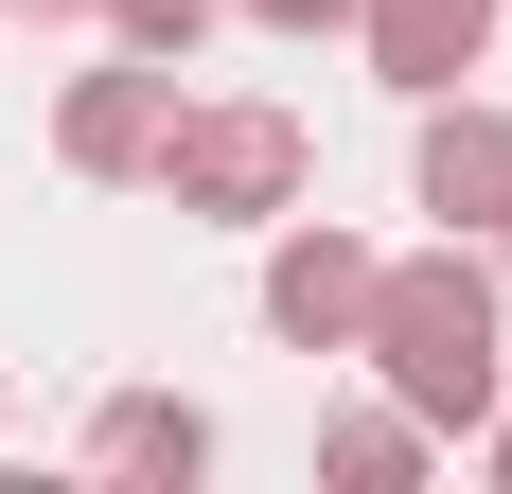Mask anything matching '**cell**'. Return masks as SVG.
<instances>
[{
	"label": "cell",
	"mask_w": 512,
	"mask_h": 494,
	"mask_svg": "<svg viewBox=\"0 0 512 494\" xmlns=\"http://www.w3.org/2000/svg\"><path fill=\"white\" fill-rule=\"evenodd\" d=\"M495 318H512V283H495V247L477 230H442V247H389L371 265V336H354V371L389 406H424L442 442H477L512 406V353H495Z\"/></svg>",
	"instance_id": "6da1fadb"
},
{
	"label": "cell",
	"mask_w": 512,
	"mask_h": 494,
	"mask_svg": "<svg viewBox=\"0 0 512 494\" xmlns=\"http://www.w3.org/2000/svg\"><path fill=\"white\" fill-rule=\"evenodd\" d=\"M159 212H195V230H283V212L318 195V142H301V106H195L177 89V124H159V177H142Z\"/></svg>",
	"instance_id": "7a4b0ae2"
},
{
	"label": "cell",
	"mask_w": 512,
	"mask_h": 494,
	"mask_svg": "<svg viewBox=\"0 0 512 494\" xmlns=\"http://www.w3.org/2000/svg\"><path fill=\"white\" fill-rule=\"evenodd\" d=\"M371 265H389L371 230L283 212V230H265V336H283V353H354V336H371Z\"/></svg>",
	"instance_id": "3957f363"
},
{
	"label": "cell",
	"mask_w": 512,
	"mask_h": 494,
	"mask_svg": "<svg viewBox=\"0 0 512 494\" xmlns=\"http://www.w3.org/2000/svg\"><path fill=\"white\" fill-rule=\"evenodd\" d=\"M159 124H177V71H159V53H106V71H71V106H53V159H71L89 195H142Z\"/></svg>",
	"instance_id": "277c9868"
},
{
	"label": "cell",
	"mask_w": 512,
	"mask_h": 494,
	"mask_svg": "<svg viewBox=\"0 0 512 494\" xmlns=\"http://www.w3.org/2000/svg\"><path fill=\"white\" fill-rule=\"evenodd\" d=\"M407 195L442 212V230H495V212H512V106H495V89H424Z\"/></svg>",
	"instance_id": "5b68a950"
},
{
	"label": "cell",
	"mask_w": 512,
	"mask_h": 494,
	"mask_svg": "<svg viewBox=\"0 0 512 494\" xmlns=\"http://www.w3.org/2000/svg\"><path fill=\"white\" fill-rule=\"evenodd\" d=\"M495 18L512 0H354V53L424 106V89H477V71H495Z\"/></svg>",
	"instance_id": "8992f818"
},
{
	"label": "cell",
	"mask_w": 512,
	"mask_h": 494,
	"mask_svg": "<svg viewBox=\"0 0 512 494\" xmlns=\"http://www.w3.org/2000/svg\"><path fill=\"white\" fill-rule=\"evenodd\" d=\"M89 459H106V477H177V494H195L230 442H212L195 389H106V406H89Z\"/></svg>",
	"instance_id": "52a82bcc"
},
{
	"label": "cell",
	"mask_w": 512,
	"mask_h": 494,
	"mask_svg": "<svg viewBox=\"0 0 512 494\" xmlns=\"http://www.w3.org/2000/svg\"><path fill=\"white\" fill-rule=\"evenodd\" d=\"M424 459H442V424H424V406H389V389L318 424V477H336V494H407Z\"/></svg>",
	"instance_id": "ba28073f"
},
{
	"label": "cell",
	"mask_w": 512,
	"mask_h": 494,
	"mask_svg": "<svg viewBox=\"0 0 512 494\" xmlns=\"http://www.w3.org/2000/svg\"><path fill=\"white\" fill-rule=\"evenodd\" d=\"M212 18H230V0H106V36H124V53H159V71H177Z\"/></svg>",
	"instance_id": "9c48e42d"
},
{
	"label": "cell",
	"mask_w": 512,
	"mask_h": 494,
	"mask_svg": "<svg viewBox=\"0 0 512 494\" xmlns=\"http://www.w3.org/2000/svg\"><path fill=\"white\" fill-rule=\"evenodd\" d=\"M248 36H354V0H230Z\"/></svg>",
	"instance_id": "30bf717a"
},
{
	"label": "cell",
	"mask_w": 512,
	"mask_h": 494,
	"mask_svg": "<svg viewBox=\"0 0 512 494\" xmlns=\"http://www.w3.org/2000/svg\"><path fill=\"white\" fill-rule=\"evenodd\" d=\"M0 18H36V36H71V18H106V0H0Z\"/></svg>",
	"instance_id": "8fae6325"
},
{
	"label": "cell",
	"mask_w": 512,
	"mask_h": 494,
	"mask_svg": "<svg viewBox=\"0 0 512 494\" xmlns=\"http://www.w3.org/2000/svg\"><path fill=\"white\" fill-rule=\"evenodd\" d=\"M477 477H495V494H512V406H495V424H477Z\"/></svg>",
	"instance_id": "7c38bea8"
},
{
	"label": "cell",
	"mask_w": 512,
	"mask_h": 494,
	"mask_svg": "<svg viewBox=\"0 0 512 494\" xmlns=\"http://www.w3.org/2000/svg\"><path fill=\"white\" fill-rule=\"evenodd\" d=\"M477 247H495V283H512V212H495V230H477Z\"/></svg>",
	"instance_id": "4fadbf2b"
}]
</instances>
